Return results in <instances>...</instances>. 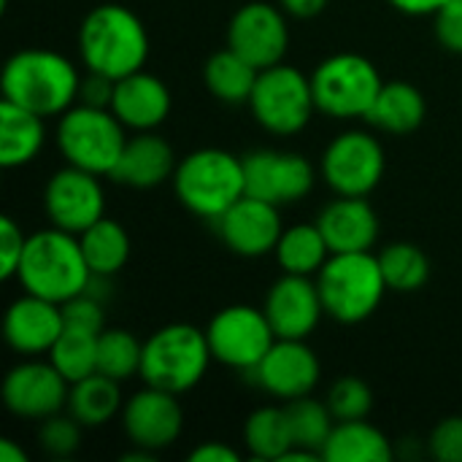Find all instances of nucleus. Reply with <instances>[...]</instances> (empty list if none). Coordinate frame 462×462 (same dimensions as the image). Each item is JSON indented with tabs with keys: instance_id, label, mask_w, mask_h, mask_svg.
<instances>
[{
	"instance_id": "f257e3e1",
	"label": "nucleus",
	"mask_w": 462,
	"mask_h": 462,
	"mask_svg": "<svg viewBox=\"0 0 462 462\" xmlns=\"http://www.w3.org/2000/svg\"><path fill=\"white\" fill-rule=\"evenodd\" d=\"M79 57L92 73L125 79L146 65L149 32L135 11L119 3L92 8L79 27Z\"/></svg>"
},
{
	"instance_id": "f03ea898",
	"label": "nucleus",
	"mask_w": 462,
	"mask_h": 462,
	"mask_svg": "<svg viewBox=\"0 0 462 462\" xmlns=\"http://www.w3.org/2000/svg\"><path fill=\"white\" fill-rule=\"evenodd\" d=\"M81 76L68 57L51 49H22L8 57L0 89L3 100L35 111L38 116L65 114L79 100Z\"/></svg>"
},
{
	"instance_id": "7ed1b4c3",
	"label": "nucleus",
	"mask_w": 462,
	"mask_h": 462,
	"mask_svg": "<svg viewBox=\"0 0 462 462\" xmlns=\"http://www.w3.org/2000/svg\"><path fill=\"white\" fill-rule=\"evenodd\" d=\"M16 279L24 292L62 306L89 287L92 271L81 252L79 236L49 227L27 236Z\"/></svg>"
},
{
	"instance_id": "20e7f679",
	"label": "nucleus",
	"mask_w": 462,
	"mask_h": 462,
	"mask_svg": "<svg viewBox=\"0 0 462 462\" xmlns=\"http://www.w3.org/2000/svg\"><path fill=\"white\" fill-rule=\"evenodd\" d=\"M211 360L214 355L206 330L187 322H173L143 341L138 376L146 387L181 395L203 382Z\"/></svg>"
},
{
	"instance_id": "39448f33",
	"label": "nucleus",
	"mask_w": 462,
	"mask_h": 462,
	"mask_svg": "<svg viewBox=\"0 0 462 462\" xmlns=\"http://www.w3.org/2000/svg\"><path fill=\"white\" fill-rule=\"evenodd\" d=\"M173 189L187 211L214 222L246 195L244 160L225 149L189 152L176 165Z\"/></svg>"
},
{
	"instance_id": "423d86ee",
	"label": "nucleus",
	"mask_w": 462,
	"mask_h": 462,
	"mask_svg": "<svg viewBox=\"0 0 462 462\" xmlns=\"http://www.w3.org/2000/svg\"><path fill=\"white\" fill-rule=\"evenodd\" d=\"M317 287L325 303V314L341 325H357L368 319L387 292L379 257L371 252L330 254L317 273Z\"/></svg>"
},
{
	"instance_id": "0eeeda50",
	"label": "nucleus",
	"mask_w": 462,
	"mask_h": 462,
	"mask_svg": "<svg viewBox=\"0 0 462 462\" xmlns=\"http://www.w3.org/2000/svg\"><path fill=\"white\" fill-rule=\"evenodd\" d=\"M125 125L111 108L70 106L57 122V149L68 165L97 176H111L127 143Z\"/></svg>"
},
{
	"instance_id": "6e6552de",
	"label": "nucleus",
	"mask_w": 462,
	"mask_h": 462,
	"mask_svg": "<svg viewBox=\"0 0 462 462\" xmlns=\"http://www.w3.org/2000/svg\"><path fill=\"white\" fill-rule=\"evenodd\" d=\"M382 84L376 65L355 51H338L311 73L317 111L333 119H365Z\"/></svg>"
},
{
	"instance_id": "1a4fd4ad",
	"label": "nucleus",
	"mask_w": 462,
	"mask_h": 462,
	"mask_svg": "<svg viewBox=\"0 0 462 462\" xmlns=\"http://www.w3.org/2000/svg\"><path fill=\"white\" fill-rule=\"evenodd\" d=\"M260 127L273 135H295L317 111L311 76H303L292 65H271L260 70L252 97L246 103Z\"/></svg>"
},
{
	"instance_id": "9d476101",
	"label": "nucleus",
	"mask_w": 462,
	"mask_h": 462,
	"mask_svg": "<svg viewBox=\"0 0 462 462\" xmlns=\"http://www.w3.org/2000/svg\"><path fill=\"white\" fill-rule=\"evenodd\" d=\"M206 338L217 363L236 371H254L276 341L265 311L254 306H227L206 328Z\"/></svg>"
},
{
	"instance_id": "9b49d317",
	"label": "nucleus",
	"mask_w": 462,
	"mask_h": 462,
	"mask_svg": "<svg viewBox=\"0 0 462 462\" xmlns=\"http://www.w3.org/2000/svg\"><path fill=\"white\" fill-rule=\"evenodd\" d=\"M384 165V149L371 133L346 130L336 135L322 152L319 171L336 195L365 198L379 187Z\"/></svg>"
},
{
	"instance_id": "f8f14e48",
	"label": "nucleus",
	"mask_w": 462,
	"mask_h": 462,
	"mask_svg": "<svg viewBox=\"0 0 462 462\" xmlns=\"http://www.w3.org/2000/svg\"><path fill=\"white\" fill-rule=\"evenodd\" d=\"M43 208L51 227L81 236L106 217V195L100 176L76 165L60 168L43 189Z\"/></svg>"
},
{
	"instance_id": "ddd939ff",
	"label": "nucleus",
	"mask_w": 462,
	"mask_h": 462,
	"mask_svg": "<svg viewBox=\"0 0 462 462\" xmlns=\"http://www.w3.org/2000/svg\"><path fill=\"white\" fill-rule=\"evenodd\" d=\"M227 46L246 62H252L257 70L279 65L290 46L284 8L260 0L241 5L227 24Z\"/></svg>"
},
{
	"instance_id": "4468645a",
	"label": "nucleus",
	"mask_w": 462,
	"mask_h": 462,
	"mask_svg": "<svg viewBox=\"0 0 462 462\" xmlns=\"http://www.w3.org/2000/svg\"><path fill=\"white\" fill-rule=\"evenodd\" d=\"M244 160L246 195L268 200L273 206H290L303 200L317 181L314 165L295 152L260 149L249 152Z\"/></svg>"
},
{
	"instance_id": "2eb2a0df",
	"label": "nucleus",
	"mask_w": 462,
	"mask_h": 462,
	"mask_svg": "<svg viewBox=\"0 0 462 462\" xmlns=\"http://www.w3.org/2000/svg\"><path fill=\"white\" fill-rule=\"evenodd\" d=\"M68 379L51 363L41 360H24L3 379V406L14 417L32 422L60 414L68 406Z\"/></svg>"
},
{
	"instance_id": "dca6fc26",
	"label": "nucleus",
	"mask_w": 462,
	"mask_h": 462,
	"mask_svg": "<svg viewBox=\"0 0 462 462\" xmlns=\"http://www.w3.org/2000/svg\"><path fill=\"white\" fill-rule=\"evenodd\" d=\"M122 428L133 447L162 452L179 441L184 430V411L173 393L143 387L122 406Z\"/></svg>"
},
{
	"instance_id": "f3484780",
	"label": "nucleus",
	"mask_w": 462,
	"mask_h": 462,
	"mask_svg": "<svg viewBox=\"0 0 462 462\" xmlns=\"http://www.w3.org/2000/svg\"><path fill=\"white\" fill-rule=\"evenodd\" d=\"M222 244L238 257H263L276 252L284 233L279 206L244 195L222 217L214 219Z\"/></svg>"
},
{
	"instance_id": "a211bd4d",
	"label": "nucleus",
	"mask_w": 462,
	"mask_h": 462,
	"mask_svg": "<svg viewBox=\"0 0 462 462\" xmlns=\"http://www.w3.org/2000/svg\"><path fill=\"white\" fill-rule=\"evenodd\" d=\"M257 384L282 401L306 398L319 384V360L314 349L300 338H276L260 365L252 371Z\"/></svg>"
},
{
	"instance_id": "6ab92c4d",
	"label": "nucleus",
	"mask_w": 462,
	"mask_h": 462,
	"mask_svg": "<svg viewBox=\"0 0 462 462\" xmlns=\"http://www.w3.org/2000/svg\"><path fill=\"white\" fill-rule=\"evenodd\" d=\"M276 338H300L306 341L322 314H325V303L319 295L317 282H311V276H298V273H284L282 279H276L265 295V306H263Z\"/></svg>"
},
{
	"instance_id": "aec40b11",
	"label": "nucleus",
	"mask_w": 462,
	"mask_h": 462,
	"mask_svg": "<svg viewBox=\"0 0 462 462\" xmlns=\"http://www.w3.org/2000/svg\"><path fill=\"white\" fill-rule=\"evenodd\" d=\"M62 328H65L62 306L30 292L16 298L3 319V336L8 346L27 357L49 352L60 338Z\"/></svg>"
},
{
	"instance_id": "412c9836",
	"label": "nucleus",
	"mask_w": 462,
	"mask_h": 462,
	"mask_svg": "<svg viewBox=\"0 0 462 462\" xmlns=\"http://www.w3.org/2000/svg\"><path fill=\"white\" fill-rule=\"evenodd\" d=\"M111 111L127 130H154L171 114V89L165 87L162 79L141 68L125 79H116Z\"/></svg>"
},
{
	"instance_id": "4be33fe9",
	"label": "nucleus",
	"mask_w": 462,
	"mask_h": 462,
	"mask_svg": "<svg viewBox=\"0 0 462 462\" xmlns=\"http://www.w3.org/2000/svg\"><path fill=\"white\" fill-rule=\"evenodd\" d=\"M317 225L333 254L344 252H371L379 238V217L365 198L338 195L322 208Z\"/></svg>"
},
{
	"instance_id": "5701e85b",
	"label": "nucleus",
	"mask_w": 462,
	"mask_h": 462,
	"mask_svg": "<svg viewBox=\"0 0 462 462\" xmlns=\"http://www.w3.org/2000/svg\"><path fill=\"white\" fill-rule=\"evenodd\" d=\"M176 165L179 162H176L171 143L154 135L152 130H146V133L127 138L119 154V162L111 171V179L122 187L154 189L176 173Z\"/></svg>"
},
{
	"instance_id": "b1692460",
	"label": "nucleus",
	"mask_w": 462,
	"mask_h": 462,
	"mask_svg": "<svg viewBox=\"0 0 462 462\" xmlns=\"http://www.w3.org/2000/svg\"><path fill=\"white\" fill-rule=\"evenodd\" d=\"M46 141L43 116L11 100L0 103V165L22 168L38 157Z\"/></svg>"
},
{
	"instance_id": "393cba45",
	"label": "nucleus",
	"mask_w": 462,
	"mask_h": 462,
	"mask_svg": "<svg viewBox=\"0 0 462 462\" xmlns=\"http://www.w3.org/2000/svg\"><path fill=\"white\" fill-rule=\"evenodd\" d=\"M425 97L422 92L409 84V81H390V84H382L371 111H368V122L376 127V130H384V133H395V135H403V133H411L422 125L425 119Z\"/></svg>"
},
{
	"instance_id": "a878e982",
	"label": "nucleus",
	"mask_w": 462,
	"mask_h": 462,
	"mask_svg": "<svg viewBox=\"0 0 462 462\" xmlns=\"http://www.w3.org/2000/svg\"><path fill=\"white\" fill-rule=\"evenodd\" d=\"M390 457V439L365 420L336 422L322 449V460L328 462H387Z\"/></svg>"
},
{
	"instance_id": "bb28decb",
	"label": "nucleus",
	"mask_w": 462,
	"mask_h": 462,
	"mask_svg": "<svg viewBox=\"0 0 462 462\" xmlns=\"http://www.w3.org/2000/svg\"><path fill=\"white\" fill-rule=\"evenodd\" d=\"M122 393L119 382L106 374H89L81 382L70 384L68 393V414H73L84 428H100L122 414Z\"/></svg>"
},
{
	"instance_id": "cd10ccee",
	"label": "nucleus",
	"mask_w": 462,
	"mask_h": 462,
	"mask_svg": "<svg viewBox=\"0 0 462 462\" xmlns=\"http://www.w3.org/2000/svg\"><path fill=\"white\" fill-rule=\"evenodd\" d=\"M257 76L260 70L246 62L241 54H236L230 46L214 51L208 60H206V68H203V81H206V89L222 100V103H230V106H238V103H249L252 97V89L257 84Z\"/></svg>"
},
{
	"instance_id": "c85d7f7f",
	"label": "nucleus",
	"mask_w": 462,
	"mask_h": 462,
	"mask_svg": "<svg viewBox=\"0 0 462 462\" xmlns=\"http://www.w3.org/2000/svg\"><path fill=\"white\" fill-rule=\"evenodd\" d=\"M79 241H81V252L87 257L92 276L111 279L130 260V236L116 219H108V217L97 219L92 227H87L79 236Z\"/></svg>"
},
{
	"instance_id": "c756f323",
	"label": "nucleus",
	"mask_w": 462,
	"mask_h": 462,
	"mask_svg": "<svg viewBox=\"0 0 462 462\" xmlns=\"http://www.w3.org/2000/svg\"><path fill=\"white\" fill-rule=\"evenodd\" d=\"M276 260L284 273H298V276H314L322 271L328 257L333 254L319 225H292L282 233L276 244Z\"/></svg>"
},
{
	"instance_id": "7c9ffc66",
	"label": "nucleus",
	"mask_w": 462,
	"mask_h": 462,
	"mask_svg": "<svg viewBox=\"0 0 462 462\" xmlns=\"http://www.w3.org/2000/svg\"><path fill=\"white\" fill-rule=\"evenodd\" d=\"M244 444L254 460H282L292 449L287 409L263 406L252 411L244 425Z\"/></svg>"
},
{
	"instance_id": "2f4dec72",
	"label": "nucleus",
	"mask_w": 462,
	"mask_h": 462,
	"mask_svg": "<svg viewBox=\"0 0 462 462\" xmlns=\"http://www.w3.org/2000/svg\"><path fill=\"white\" fill-rule=\"evenodd\" d=\"M287 422L292 433V449H306L317 457H322V449L336 428V420L328 409V403H319L314 398H295L287 401Z\"/></svg>"
},
{
	"instance_id": "473e14b6",
	"label": "nucleus",
	"mask_w": 462,
	"mask_h": 462,
	"mask_svg": "<svg viewBox=\"0 0 462 462\" xmlns=\"http://www.w3.org/2000/svg\"><path fill=\"white\" fill-rule=\"evenodd\" d=\"M379 265H382L387 290H393V292H417L430 279L428 254L409 241H398V244H390L387 249H382Z\"/></svg>"
},
{
	"instance_id": "72a5a7b5",
	"label": "nucleus",
	"mask_w": 462,
	"mask_h": 462,
	"mask_svg": "<svg viewBox=\"0 0 462 462\" xmlns=\"http://www.w3.org/2000/svg\"><path fill=\"white\" fill-rule=\"evenodd\" d=\"M97 336L62 328L60 338L49 349V363L68 379V384L81 382L97 371Z\"/></svg>"
},
{
	"instance_id": "f704fd0d",
	"label": "nucleus",
	"mask_w": 462,
	"mask_h": 462,
	"mask_svg": "<svg viewBox=\"0 0 462 462\" xmlns=\"http://www.w3.org/2000/svg\"><path fill=\"white\" fill-rule=\"evenodd\" d=\"M141 355L143 344L127 330L111 328L97 336V374H106L119 384L141 374Z\"/></svg>"
},
{
	"instance_id": "c9c22d12",
	"label": "nucleus",
	"mask_w": 462,
	"mask_h": 462,
	"mask_svg": "<svg viewBox=\"0 0 462 462\" xmlns=\"http://www.w3.org/2000/svg\"><path fill=\"white\" fill-rule=\"evenodd\" d=\"M330 414L336 422H352V420H365L374 409V393L371 387L357 379V376H341L333 382L328 398H325Z\"/></svg>"
},
{
	"instance_id": "e433bc0d",
	"label": "nucleus",
	"mask_w": 462,
	"mask_h": 462,
	"mask_svg": "<svg viewBox=\"0 0 462 462\" xmlns=\"http://www.w3.org/2000/svg\"><path fill=\"white\" fill-rule=\"evenodd\" d=\"M81 422L68 414H51L46 420H41L38 428V447L49 455V457H70L79 447H81Z\"/></svg>"
},
{
	"instance_id": "4c0bfd02",
	"label": "nucleus",
	"mask_w": 462,
	"mask_h": 462,
	"mask_svg": "<svg viewBox=\"0 0 462 462\" xmlns=\"http://www.w3.org/2000/svg\"><path fill=\"white\" fill-rule=\"evenodd\" d=\"M62 319H65V328L70 330H81V333H103V300L89 295L87 290L70 300L62 303Z\"/></svg>"
},
{
	"instance_id": "58836bf2",
	"label": "nucleus",
	"mask_w": 462,
	"mask_h": 462,
	"mask_svg": "<svg viewBox=\"0 0 462 462\" xmlns=\"http://www.w3.org/2000/svg\"><path fill=\"white\" fill-rule=\"evenodd\" d=\"M428 449L439 462H462V417L441 420L428 439Z\"/></svg>"
},
{
	"instance_id": "ea45409f",
	"label": "nucleus",
	"mask_w": 462,
	"mask_h": 462,
	"mask_svg": "<svg viewBox=\"0 0 462 462\" xmlns=\"http://www.w3.org/2000/svg\"><path fill=\"white\" fill-rule=\"evenodd\" d=\"M24 244L27 236L22 233V227L11 219L3 217L0 219V276L3 279H14L24 254Z\"/></svg>"
},
{
	"instance_id": "a19ab883",
	"label": "nucleus",
	"mask_w": 462,
	"mask_h": 462,
	"mask_svg": "<svg viewBox=\"0 0 462 462\" xmlns=\"http://www.w3.org/2000/svg\"><path fill=\"white\" fill-rule=\"evenodd\" d=\"M436 38L447 51L462 54V0H447L436 14Z\"/></svg>"
},
{
	"instance_id": "79ce46f5",
	"label": "nucleus",
	"mask_w": 462,
	"mask_h": 462,
	"mask_svg": "<svg viewBox=\"0 0 462 462\" xmlns=\"http://www.w3.org/2000/svg\"><path fill=\"white\" fill-rule=\"evenodd\" d=\"M114 79L103 76V73H87V79H81L79 84V100L81 106H92V108H111L114 100Z\"/></svg>"
},
{
	"instance_id": "37998d69",
	"label": "nucleus",
	"mask_w": 462,
	"mask_h": 462,
	"mask_svg": "<svg viewBox=\"0 0 462 462\" xmlns=\"http://www.w3.org/2000/svg\"><path fill=\"white\" fill-rule=\"evenodd\" d=\"M189 460L192 462H238L241 460V455H238L233 447L222 444V441H206V444H200V447H195V449L189 452Z\"/></svg>"
},
{
	"instance_id": "c03bdc74",
	"label": "nucleus",
	"mask_w": 462,
	"mask_h": 462,
	"mask_svg": "<svg viewBox=\"0 0 462 462\" xmlns=\"http://www.w3.org/2000/svg\"><path fill=\"white\" fill-rule=\"evenodd\" d=\"M328 3L330 0H279L284 14L295 16V19H314L328 8Z\"/></svg>"
},
{
	"instance_id": "a18cd8bd",
	"label": "nucleus",
	"mask_w": 462,
	"mask_h": 462,
	"mask_svg": "<svg viewBox=\"0 0 462 462\" xmlns=\"http://www.w3.org/2000/svg\"><path fill=\"white\" fill-rule=\"evenodd\" d=\"M447 0H390V5H395L401 14L409 16H433Z\"/></svg>"
},
{
	"instance_id": "49530a36",
	"label": "nucleus",
	"mask_w": 462,
	"mask_h": 462,
	"mask_svg": "<svg viewBox=\"0 0 462 462\" xmlns=\"http://www.w3.org/2000/svg\"><path fill=\"white\" fill-rule=\"evenodd\" d=\"M0 462H27V455L11 439H3L0 441Z\"/></svg>"
}]
</instances>
